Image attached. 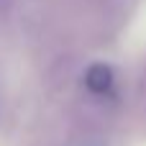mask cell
Returning a JSON list of instances; mask_svg holds the SVG:
<instances>
[{
    "mask_svg": "<svg viewBox=\"0 0 146 146\" xmlns=\"http://www.w3.org/2000/svg\"><path fill=\"white\" fill-rule=\"evenodd\" d=\"M113 85H115V74L108 64H92L87 67L85 72V87L92 92V95H108L113 92Z\"/></svg>",
    "mask_w": 146,
    "mask_h": 146,
    "instance_id": "1",
    "label": "cell"
}]
</instances>
